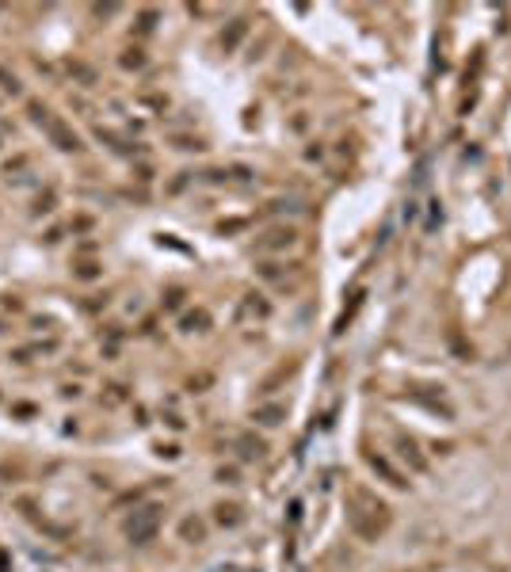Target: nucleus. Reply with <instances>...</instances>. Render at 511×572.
I'll return each mask as SVG.
<instances>
[{"label":"nucleus","instance_id":"f257e3e1","mask_svg":"<svg viewBox=\"0 0 511 572\" xmlns=\"http://www.w3.org/2000/svg\"><path fill=\"white\" fill-rule=\"evenodd\" d=\"M347 519H351V531L359 534V538H366V542H374L378 534H386V527H389V504L386 500H378V496H371L366 489H355L351 492V504H347Z\"/></svg>","mask_w":511,"mask_h":572},{"label":"nucleus","instance_id":"f03ea898","mask_svg":"<svg viewBox=\"0 0 511 572\" xmlns=\"http://www.w3.org/2000/svg\"><path fill=\"white\" fill-rule=\"evenodd\" d=\"M160 519H165V507H160V504L138 507V511H134L130 519L123 523L126 542H130V546H149V542L157 538V531H160Z\"/></svg>","mask_w":511,"mask_h":572},{"label":"nucleus","instance_id":"7ed1b4c3","mask_svg":"<svg viewBox=\"0 0 511 572\" xmlns=\"http://www.w3.org/2000/svg\"><path fill=\"white\" fill-rule=\"evenodd\" d=\"M42 134H46L50 145H58L61 153H81V149H84L81 145V134H76L69 123H61L58 114H50L46 123H42Z\"/></svg>","mask_w":511,"mask_h":572},{"label":"nucleus","instance_id":"20e7f679","mask_svg":"<svg viewBox=\"0 0 511 572\" xmlns=\"http://www.w3.org/2000/svg\"><path fill=\"white\" fill-rule=\"evenodd\" d=\"M298 245V229L294 225H271L255 237V252L267 256V252H286V248Z\"/></svg>","mask_w":511,"mask_h":572},{"label":"nucleus","instance_id":"39448f33","mask_svg":"<svg viewBox=\"0 0 511 572\" xmlns=\"http://www.w3.org/2000/svg\"><path fill=\"white\" fill-rule=\"evenodd\" d=\"M61 340H46V343H27V347H16L12 351V362H31V359H46V355H58Z\"/></svg>","mask_w":511,"mask_h":572},{"label":"nucleus","instance_id":"423d86ee","mask_svg":"<svg viewBox=\"0 0 511 572\" xmlns=\"http://www.w3.org/2000/svg\"><path fill=\"white\" fill-rule=\"evenodd\" d=\"M366 462H371V469L374 473H382L393 489H408V477L401 473V469H393V462H389L386 454H366Z\"/></svg>","mask_w":511,"mask_h":572},{"label":"nucleus","instance_id":"0eeeda50","mask_svg":"<svg viewBox=\"0 0 511 572\" xmlns=\"http://www.w3.org/2000/svg\"><path fill=\"white\" fill-rule=\"evenodd\" d=\"M180 538H183V542H191V546L207 542V523H202L198 515H187V519H180Z\"/></svg>","mask_w":511,"mask_h":572},{"label":"nucleus","instance_id":"6e6552de","mask_svg":"<svg viewBox=\"0 0 511 572\" xmlns=\"http://www.w3.org/2000/svg\"><path fill=\"white\" fill-rule=\"evenodd\" d=\"M210 328V313L207 309H187L180 317V332H187V336H195V332H207Z\"/></svg>","mask_w":511,"mask_h":572},{"label":"nucleus","instance_id":"1a4fd4ad","mask_svg":"<svg viewBox=\"0 0 511 572\" xmlns=\"http://www.w3.org/2000/svg\"><path fill=\"white\" fill-rule=\"evenodd\" d=\"M252 420L260 427H279L282 420H286V405H264V409H255Z\"/></svg>","mask_w":511,"mask_h":572},{"label":"nucleus","instance_id":"9d476101","mask_svg":"<svg viewBox=\"0 0 511 572\" xmlns=\"http://www.w3.org/2000/svg\"><path fill=\"white\" fill-rule=\"evenodd\" d=\"M237 447H240V458H244V462H260V458L267 454V442L255 439V435H240Z\"/></svg>","mask_w":511,"mask_h":572},{"label":"nucleus","instance_id":"9b49d317","mask_svg":"<svg viewBox=\"0 0 511 572\" xmlns=\"http://www.w3.org/2000/svg\"><path fill=\"white\" fill-rule=\"evenodd\" d=\"M240 519H244V515H240L237 504H218V507H214V523H218V527H237Z\"/></svg>","mask_w":511,"mask_h":572},{"label":"nucleus","instance_id":"f8f14e48","mask_svg":"<svg viewBox=\"0 0 511 572\" xmlns=\"http://www.w3.org/2000/svg\"><path fill=\"white\" fill-rule=\"evenodd\" d=\"M0 92H4V96H16V99L23 96V81H19L8 65H0Z\"/></svg>","mask_w":511,"mask_h":572},{"label":"nucleus","instance_id":"ddd939ff","mask_svg":"<svg viewBox=\"0 0 511 572\" xmlns=\"http://www.w3.org/2000/svg\"><path fill=\"white\" fill-rule=\"evenodd\" d=\"M255 298H260V294H248V298H244V305H240V317H260V320L271 317V305H267V302H255Z\"/></svg>","mask_w":511,"mask_h":572},{"label":"nucleus","instance_id":"4468645a","mask_svg":"<svg viewBox=\"0 0 511 572\" xmlns=\"http://www.w3.org/2000/svg\"><path fill=\"white\" fill-rule=\"evenodd\" d=\"M397 450H401V458H408V462H413V469H428V462H424L420 458V450H416V442L413 439H397Z\"/></svg>","mask_w":511,"mask_h":572},{"label":"nucleus","instance_id":"2eb2a0df","mask_svg":"<svg viewBox=\"0 0 511 572\" xmlns=\"http://www.w3.org/2000/svg\"><path fill=\"white\" fill-rule=\"evenodd\" d=\"M244 31H248V23H244V19H233V27L222 34V50H225V54H229V50L237 46L240 39H244Z\"/></svg>","mask_w":511,"mask_h":572},{"label":"nucleus","instance_id":"dca6fc26","mask_svg":"<svg viewBox=\"0 0 511 572\" xmlns=\"http://www.w3.org/2000/svg\"><path fill=\"white\" fill-rule=\"evenodd\" d=\"M118 61H123V69H134V73H138V69H145V54H141V50H126Z\"/></svg>","mask_w":511,"mask_h":572},{"label":"nucleus","instance_id":"f3484780","mask_svg":"<svg viewBox=\"0 0 511 572\" xmlns=\"http://www.w3.org/2000/svg\"><path fill=\"white\" fill-rule=\"evenodd\" d=\"M157 19H160V12H141V16H138V31L149 34L153 27H157Z\"/></svg>","mask_w":511,"mask_h":572},{"label":"nucleus","instance_id":"a211bd4d","mask_svg":"<svg viewBox=\"0 0 511 572\" xmlns=\"http://www.w3.org/2000/svg\"><path fill=\"white\" fill-rule=\"evenodd\" d=\"M183 298H187V290H180V286H176V290H168V294H165V309H180Z\"/></svg>","mask_w":511,"mask_h":572},{"label":"nucleus","instance_id":"6ab92c4d","mask_svg":"<svg viewBox=\"0 0 511 572\" xmlns=\"http://www.w3.org/2000/svg\"><path fill=\"white\" fill-rule=\"evenodd\" d=\"M27 164H31V161H27V156H23V153H19V156H16V161H8V164H4V176H8V180H12V176H16V172H19V168H27Z\"/></svg>","mask_w":511,"mask_h":572},{"label":"nucleus","instance_id":"aec40b11","mask_svg":"<svg viewBox=\"0 0 511 572\" xmlns=\"http://www.w3.org/2000/svg\"><path fill=\"white\" fill-rule=\"evenodd\" d=\"M218 484H237V466H222L218 469Z\"/></svg>","mask_w":511,"mask_h":572},{"label":"nucleus","instance_id":"412c9836","mask_svg":"<svg viewBox=\"0 0 511 572\" xmlns=\"http://www.w3.org/2000/svg\"><path fill=\"white\" fill-rule=\"evenodd\" d=\"M69 73H76V76H81L84 84H88V88H92V84H96V73H92L88 65H69Z\"/></svg>","mask_w":511,"mask_h":572},{"label":"nucleus","instance_id":"4be33fe9","mask_svg":"<svg viewBox=\"0 0 511 572\" xmlns=\"http://www.w3.org/2000/svg\"><path fill=\"white\" fill-rule=\"evenodd\" d=\"M50 210H54V191H46V198L39 195V203H34L31 214H50Z\"/></svg>","mask_w":511,"mask_h":572},{"label":"nucleus","instance_id":"5701e85b","mask_svg":"<svg viewBox=\"0 0 511 572\" xmlns=\"http://www.w3.org/2000/svg\"><path fill=\"white\" fill-rule=\"evenodd\" d=\"M96 275H99V263H81V271H76V278H84V283L96 278Z\"/></svg>","mask_w":511,"mask_h":572},{"label":"nucleus","instance_id":"b1692460","mask_svg":"<svg viewBox=\"0 0 511 572\" xmlns=\"http://www.w3.org/2000/svg\"><path fill=\"white\" fill-rule=\"evenodd\" d=\"M176 149H202L198 138H176Z\"/></svg>","mask_w":511,"mask_h":572},{"label":"nucleus","instance_id":"393cba45","mask_svg":"<svg viewBox=\"0 0 511 572\" xmlns=\"http://www.w3.org/2000/svg\"><path fill=\"white\" fill-rule=\"evenodd\" d=\"M61 397H65V400H76V397H81V385H61Z\"/></svg>","mask_w":511,"mask_h":572},{"label":"nucleus","instance_id":"a878e982","mask_svg":"<svg viewBox=\"0 0 511 572\" xmlns=\"http://www.w3.org/2000/svg\"><path fill=\"white\" fill-rule=\"evenodd\" d=\"M4 328H8V325H4V320H0V336H4Z\"/></svg>","mask_w":511,"mask_h":572}]
</instances>
